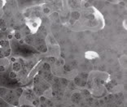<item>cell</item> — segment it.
<instances>
[{"label":"cell","mask_w":127,"mask_h":107,"mask_svg":"<svg viewBox=\"0 0 127 107\" xmlns=\"http://www.w3.org/2000/svg\"><path fill=\"white\" fill-rule=\"evenodd\" d=\"M0 97L3 99L5 102H8L9 104H12L15 106V99H18L16 95L14 90L6 88V87H0ZM19 100V99H18Z\"/></svg>","instance_id":"6da1fadb"},{"label":"cell","mask_w":127,"mask_h":107,"mask_svg":"<svg viewBox=\"0 0 127 107\" xmlns=\"http://www.w3.org/2000/svg\"><path fill=\"white\" fill-rule=\"evenodd\" d=\"M11 54V47L8 40H0V59L9 58Z\"/></svg>","instance_id":"7a4b0ae2"},{"label":"cell","mask_w":127,"mask_h":107,"mask_svg":"<svg viewBox=\"0 0 127 107\" xmlns=\"http://www.w3.org/2000/svg\"><path fill=\"white\" fill-rule=\"evenodd\" d=\"M11 68H12V71H15V72H16V73H18V72L22 71V69H23V64H22L21 62L16 61V62L12 63V65H11Z\"/></svg>","instance_id":"3957f363"},{"label":"cell","mask_w":127,"mask_h":107,"mask_svg":"<svg viewBox=\"0 0 127 107\" xmlns=\"http://www.w3.org/2000/svg\"><path fill=\"white\" fill-rule=\"evenodd\" d=\"M74 83L76 84L77 86H80V87H84L86 84V81L84 80H82L79 76H77V77H75L74 79Z\"/></svg>","instance_id":"277c9868"},{"label":"cell","mask_w":127,"mask_h":107,"mask_svg":"<svg viewBox=\"0 0 127 107\" xmlns=\"http://www.w3.org/2000/svg\"><path fill=\"white\" fill-rule=\"evenodd\" d=\"M7 29V22L5 21L3 18H0V30L2 32H5Z\"/></svg>","instance_id":"5b68a950"},{"label":"cell","mask_w":127,"mask_h":107,"mask_svg":"<svg viewBox=\"0 0 127 107\" xmlns=\"http://www.w3.org/2000/svg\"><path fill=\"white\" fill-rule=\"evenodd\" d=\"M14 92H15L16 97L18 98V99H20L21 97L22 96V94L24 93V89L22 88H17L16 89H14Z\"/></svg>","instance_id":"8992f818"},{"label":"cell","mask_w":127,"mask_h":107,"mask_svg":"<svg viewBox=\"0 0 127 107\" xmlns=\"http://www.w3.org/2000/svg\"><path fill=\"white\" fill-rule=\"evenodd\" d=\"M13 35V38H15L16 40L20 41L21 39H22V34H21V32L19 31V30H16L14 32V33L12 34Z\"/></svg>","instance_id":"52a82bcc"},{"label":"cell","mask_w":127,"mask_h":107,"mask_svg":"<svg viewBox=\"0 0 127 107\" xmlns=\"http://www.w3.org/2000/svg\"><path fill=\"white\" fill-rule=\"evenodd\" d=\"M80 18V13L78 11H74L72 12V19H73L74 21H77Z\"/></svg>","instance_id":"ba28073f"},{"label":"cell","mask_w":127,"mask_h":107,"mask_svg":"<svg viewBox=\"0 0 127 107\" xmlns=\"http://www.w3.org/2000/svg\"><path fill=\"white\" fill-rule=\"evenodd\" d=\"M17 76H18V73H16V72L13 71H10V73H9V77H10V79H11V80H15V79H16V78H17Z\"/></svg>","instance_id":"9c48e42d"},{"label":"cell","mask_w":127,"mask_h":107,"mask_svg":"<svg viewBox=\"0 0 127 107\" xmlns=\"http://www.w3.org/2000/svg\"><path fill=\"white\" fill-rule=\"evenodd\" d=\"M43 68H44V70H46V71H50L51 70V66L49 63H45L44 64H43Z\"/></svg>","instance_id":"30bf717a"},{"label":"cell","mask_w":127,"mask_h":107,"mask_svg":"<svg viewBox=\"0 0 127 107\" xmlns=\"http://www.w3.org/2000/svg\"><path fill=\"white\" fill-rule=\"evenodd\" d=\"M42 11H43V13H44V14H46V15H47V14H50V12H51V9H50L49 7H44V8H43Z\"/></svg>","instance_id":"8fae6325"},{"label":"cell","mask_w":127,"mask_h":107,"mask_svg":"<svg viewBox=\"0 0 127 107\" xmlns=\"http://www.w3.org/2000/svg\"><path fill=\"white\" fill-rule=\"evenodd\" d=\"M6 70H7V68H6V66L2 64H0V72H5Z\"/></svg>","instance_id":"7c38bea8"},{"label":"cell","mask_w":127,"mask_h":107,"mask_svg":"<svg viewBox=\"0 0 127 107\" xmlns=\"http://www.w3.org/2000/svg\"><path fill=\"white\" fill-rule=\"evenodd\" d=\"M46 101H47V98L44 96H40V98H39V102H45Z\"/></svg>","instance_id":"4fadbf2b"},{"label":"cell","mask_w":127,"mask_h":107,"mask_svg":"<svg viewBox=\"0 0 127 107\" xmlns=\"http://www.w3.org/2000/svg\"><path fill=\"white\" fill-rule=\"evenodd\" d=\"M38 102H39V101L38 100H35V99H34L33 101V102H32V104H33V105H32V106H37V104H38Z\"/></svg>","instance_id":"5bb4252c"},{"label":"cell","mask_w":127,"mask_h":107,"mask_svg":"<svg viewBox=\"0 0 127 107\" xmlns=\"http://www.w3.org/2000/svg\"><path fill=\"white\" fill-rule=\"evenodd\" d=\"M18 107H35V106H31V105H28V104H22V105L19 106Z\"/></svg>","instance_id":"9a60e30c"},{"label":"cell","mask_w":127,"mask_h":107,"mask_svg":"<svg viewBox=\"0 0 127 107\" xmlns=\"http://www.w3.org/2000/svg\"><path fill=\"white\" fill-rule=\"evenodd\" d=\"M11 39H13V35L11 33H9L7 35V40L9 41V40H11Z\"/></svg>","instance_id":"2e32d148"},{"label":"cell","mask_w":127,"mask_h":107,"mask_svg":"<svg viewBox=\"0 0 127 107\" xmlns=\"http://www.w3.org/2000/svg\"><path fill=\"white\" fill-rule=\"evenodd\" d=\"M10 61H11V63H15V62H16V61H17V59H16V58H15V57H11V59H10Z\"/></svg>","instance_id":"e0dca14e"},{"label":"cell","mask_w":127,"mask_h":107,"mask_svg":"<svg viewBox=\"0 0 127 107\" xmlns=\"http://www.w3.org/2000/svg\"><path fill=\"white\" fill-rule=\"evenodd\" d=\"M19 43H20V44H21V45H23V44H25V40L24 39H21V40H20V41H19Z\"/></svg>","instance_id":"ac0fdd59"},{"label":"cell","mask_w":127,"mask_h":107,"mask_svg":"<svg viewBox=\"0 0 127 107\" xmlns=\"http://www.w3.org/2000/svg\"><path fill=\"white\" fill-rule=\"evenodd\" d=\"M124 28L126 29V21H124Z\"/></svg>","instance_id":"d6986e66"}]
</instances>
